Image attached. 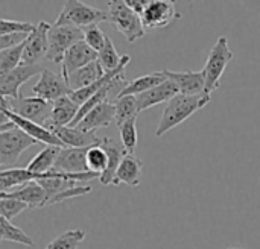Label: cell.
Wrapping results in <instances>:
<instances>
[{"instance_id":"7","label":"cell","mask_w":260,"mask_h":249,"mask_svg":"<svg viewBox=\"0 0 260 249\" xmlns=\"http://www.w3.org/2000/svg\"><path fill=\"white\" fill-rule=\"evenodd\" d=\"M178 18L175 3L171 0H148L145 11L140 15L145 32L168 27Z\"/></svg>"},{"instance_id":"13","label":"cell","mask_w":260,"mask_h":249,"mask_svg":"<svg viewBox=\"0 0 260 249\" xmlns=\"http://www.w3.org/2000/svg\"><path fill=\"white\" fill-rule=\"evenodd\" d=\"M166 78L172 81L180 94L183 96H203L206 88V78L203 70L201 72H172V70H163ZM206 96V94H204Z\"/></svg>"},{"instance_id":"4","label":"cell","mask_w":260,"mask_h":249,"mask_svg":"<svg viewBox=\"0 0 260 249\" xmlns=\"http://www.w3.org/2000/svg\"><path fill=\"white\" fill-rule=\"evenodd\" d=\"M107 14L108 21L128 40V43H134L146 33L140 17L125 3V0L108 2Z\"/></svg>"},{"instance_id":"27","label":"cell","mask_w":260,"mask_h":249,"mask_svg":"<svg viewBox=\"0 0 260 249\" xmlns=\"http://www.w3.org/2000/svg\"><path fill=\"white\" fill-rule=\"evenodd\" d=\"M120 61H122V56L117 53V50H116L111 38L107 35L104 47L98 52V62L101 64V67L104 68V72L108 73V72L116 70L120 65Z\"/></svg>"},{"instance_id":"30","label":"cell","mask_w":260,"mask_h":249,"mask_svg":"<svg viewBox=\"0 0 260 249\" xmlns=\"http://www.w3.org/2000/svg\"><path fill=\"white\" fill-rule=\"evenodd\" d=\"M85 161H87V169H88V172L96 173V175H99V176L105 172V169H107V166H108V157H107L105 151H104L99 145L88 148Z\"/></svg>"},{"instance_id":"8","label":"cell","mask_w":260,"mask_h":249,"mask_svg":"<svg viewBox=\"0 0 260 249\" xmlns=\"http://www.w3.org/2000/svg\"><path fill=\"white\" fill-rule=\"evenodd\" d=\"M9 110L15 113L17 116L37 123L40 126H44L49 122L50 113H52V103L47 100H43L40 97H23L20 94L15 100H8Z\"/></svg>"},{"instance_id":"15","label":"cell","mask_w":260,"mask_h":249,"mask_svg":"<svg viewBox=\"0 0 260 249\" xmlns=\"http://www.w3.org/2000/svg\"><path fill=\"white\" fill-rule=\"evenodd\" d=\"M114 103L105 100L87 113L75 128H79L85 132H96L99 128H108L114 122Z\"/></svg>"},{"instance_id":"3","label":"cell","mask_w":260,"mask_h":249,"mask_svg":"<svg viewBox=\"0 0 260 249\" xmlns=\"http://www.w3.org/2000/svg\"><path fill=\"white\" fill-rule=\"evenodd\" d=\"M101 21H108V14L102 9L88 6L79 0L64 2V8L55 20V26H73V27H88Z\"/></svg>"},{"instance_id":"5","label":"cell","mask_w":260,"mask_h":249,"mask_svg":"<svg viewBox=\"0 0 260 249\" xmlns=\"http://www.w3.org/2000/svg\"><path fill=\"white\" fill-rule=\"evenodd\" d=\"M84 40L82 29L73 26L50 24L47 32V55L46 59L53 64H61L66 52L78 41Z\"/></svg>"},{"instance_id":"18","label":"cell","mask_w":260,"mask_h":249,"mask_svg":"<svg viewBox=\"0 0 260 249\" xmlns=\"http://www.w3.org/2000/svg\"><path fill=\"white\" fill-rule=\"evenodd\" d=\"M50 131L64 148H91L99 145L101 141V138L96 137V132H85L79 128L62 126Z\"/></svg>"},{"instance_id":"12","label":"cell","mask_w":260,"mask_h":249,"mask_svg":"<svg viewBox=\"0 0 260 249\" xmlns=\"http://www.w3.org/2000/svg\"><path fill=\"white\" fill-rule=\"evenodd\" d=\"M98 61V52H94L84 40L75 43L64 55L62 62H61V76L64 78V81L67 79L69 75H72L73 72L88 65L90 62Z\"/></svg>"},{"instance_id":"34","label":"cell","mask_w":260,"mask_h":249,"mask_svg":"<svg viewBox=\"0 0 260 249\" xmlns=\"http://www.w3.org/2000/svg\"><path fill=\"white\" fill-rule=\"evenodd\" d=\"M82 33H84V41H85L94 52H99V50L104 47L107 35L101 30V27H98V24L84 27V29H82Z\"/></svg>"},{"instance_id":"6","label":"cell","mask_w":260,"mask_h":249,"mask_svg":"<svg viewBox=\"0 0 260 249\" xmlns=\"http://www.w3.org/2000/svg\"><path fill=\"white\" fill-rule=\"evenodd\" d=\"M38 145L37 140L20 131L18 128H11L0 134V169H11L18 161V157L29 148Z\"/></svg>"},{"instance_id":"28","label":"cell","mask_w":260,"mask_h":249,"mask_svg":"<svg viewBox=\"0 0 260 249\" xmlns=\"http://www.w3.org/2000/svg\"><path fill=\"white\" fill-rule=\"evenodd\" d=\"M84 239L85 233L82 230H69L55 237L44 249H78Z\"/></svg>"},{"instance_id":"19","label":"cell","mask_w":260,"mask_h":249,"mask_svg":"<svg viewBox=\"0 0 260 249\" xmlns=\"http://www.w3.org/2000/svg\"><path fill=\"white\" fill-rule=\"evenodd\" d=\"M79 105H76L69 96H64L52 103V113L49 117V131L55 128H62L72 125L75 117L78 116Z\"/></svg>"},{"instance_id":"24","label":"cell","mask_w":260,"mask_h":249,"mask_svg":"<svg viewBox=\"0 0 260 249\" xmlns=\"http://www.w3.org/2000/svg\"><path fill=\"white\" fill-rule=\"evenodd\" d=\"M37 180H38V175L30 173L26 167L24 169L11 167L6 170H0V193H8V190L17 186L23 187Z\"/></svg>"},{"instance_id":"38","label":"cell","mask_w":260,"mask_h":249,"mask_svg":"<svg viewBox=\"0 0 260 249\" xmlns=\"http://www.w3.org/2000/svg\"><path fill=\"white\" fill-rule=\"evenodd\" d=\"M5 100H6L5 97H0V126L11 123V122H9V119L6 117V114L3 113V103H5Z\"/></svg>"},{"instance_id":"33","label":"cell","mask_w":260,"mask_h":249,"mask_svg":"<svg viewBox=\"0 0 260 249\" xmlns=\"http://www.w3.org/2000/svg\"><path fill=\"white\" fill-rule=\"evenodd\" d=\"M24 210H29L26 204H23V202H20L17 199H11V198H6V196L0 195V216L3 219L11 222L14 218H17Z\"/></svg>"},{"instance_id":"26","label":"cell","mask_w":260,"mask_h":249,"mask_svg":"<svg viewBox=\"0 0 260 249\" xmlns=\"http://www.w3.org/2000/svg\"><path fill=\"white\" fill-rule=\"evenodd\" d=\"M114 123L119 126H122L125 122L137 119L139 116V110H137V102H136V96H123V97H117L114 102Z\"/></svg>"},{"instance_id":"11","label":"cell","mask_w":260,"mask_h":249,"mask_svg":"<svg viewBox=\"0 0 260 249\" xmlns=\"http://www.w3.org/2000/svg\"><path fill=\"white\" fill-rule=\"evenodd\" d=\"M32 94L35 97H40L43 100L53 103L55 100H58L64 96H69L70 90L61 75H56L52 70L44 68L40 73L38 82L32 87Z\"/></svg>"},{"instance_id":"41","label":"cell","mask_w":260,"mask_h":249,"mask_svg":"<svg viewBox=\"0 0 260 249\" xmlns=\"http://www.w3.org/2000/svg\"><path fill=\"white\" fill-rule=\"evenodd\" d=\"M229 249H241V248H229Z\"/></svg>"},{"instance_id":"23","label":"cell","mask_w":260,"mask_h":249,"mask_svg":"<svg viewBox=\"0 0 260 249\" xmlns=\"http://www.w3.org/2000/svg\"><path fill=\"white\" fill-rule=\"evenodd\" d=\"M165 81H168L165 72H154L151 75H143L139 76L136 79H133L131 82L126 84V87L123 90L119 91L117 97H123V96H139L151 88H155L157 85L163 84Z\"/></svg>"},{"instance_id":"1","label":"cell","mask_w":260,"mask_h":249,"mask_svg":"<svg viewBox=\"0 0 260 249\" xmlns=\"http://www.w3.org/2000/svg\"><path fill=\"white\" fill-rule=\"evenodd\" d=\"M210 102V96H183L178 94L168 102V106L163 111L160 123L155 129V135L161 137L175 126L181 125L184 120L192 117L195 113L203 110Z\"/></svg>"},{"instance_id":"16","label":"cell","mask_w":260,"mask_h":249,"mask_svg":"<svg viewBox=\"0 0 260 249\" xmlns=\"http://www.w3.org/2000/svg\"><path fill=\"white\" fill-rule=\"evenodd\" d=\"M178 94H180V91H178L177 85L168 79L163 84L157 85L155 88H151V90L136 96L137 110H139V113H142V111L152 108L155 105H160L163 102H169L171 99H174Z\"/></svg>"},{"instance_id":"40","label":"cell","mask_w":260,"mask_h":249,"mask_svg":"<svg viewBox=\"0 0 260 249\" xmlns=\"http://www.w3.org/2000/svg\"><path fill=\"white\" fill-rule=\"evenodd\" d=\"M0 240H3V231H2V228H0Z\"/></svg>"},{"instance_id":"37","label":"cell","mask_w":260,"mask_h":249,"mask_svg":"<svg viewBox=\"0 0 260 249\" xmlns=\"http://www.w3.org/2000/svg\"><path fill=\"white\" fill-rule=\"evenodd\" d=\"M125 3L140 17L142 12L145 11L146 5H148V0H125Z\"/></svg>"},{"instance_id":"9","label":"cell","mask_w":260,"mask_h":249,"mask_svg":"<svg viewBox=\"0 0 260 249\" xmlns=\"http://www.w3.org/2000/svg\"><path fill=\"white\" fill-rule=\"evenodd\" d=\"M50 24L40 21L34 26L32 32L27 35L23 47L21 64L23 65H40L47 55V32Z\"/></svg>"},{"instance_id":"25","label":"cell","mask_w":260,"mask_h":249,"mask_svg":"<svg viewBox=\"0 0 260 249\" xmlns=\"http://www.w3.org/2000/svg\"><path fill=\"white\" fill-rule=\"evenodd\" d=\"M62 148L59 146H46L37 157H34L30 160V163L27 164V170L34 175H44L47 172H50L55 166L56 157L59 154Z\"/></svg>"},{"instance_id":"31","label":"cell","mask_w":260,"mask_h":249,"mask_svg":"<svg viewBox=\"0 0 260 249\" xmlns=\"http://www.w3.org/2000/svg\"><path fill=\"white\" fill-rule=\"evenodd\" d=\"M136 120L137 119L128 120L122 126H119V131H120V143L125 148L126 154H129V155H134V152L137 149V141H139Z\"/></svg>"},{"instance_id":"36","label":"cell","mask_w":260,"mask_h":249,"mask_svg":"<svg viewBox=\"0 0 260 249\" xmlns=\"http://www.w3.org/2000/svg\"><path fill=\"white\" fill-rule=\"evenodd\" d=\"M29 33H9V35H2L0 37V52L8 50L11 47H15L21 43L26 41Z\"/></svg>"},{"instance_id":"39","label":"cell","mask_w":260,"mask_h":249,"mask_svg":"<svg viewBox=\"0 0 260 249\" xmlns=\"http://www.w3.org/2000/svg\"><path fill=\"white\" fill-rule=\"evenodd\" d=\"M11 128H14V125H12V123H8V125L0 126V134H2V132H5V131H8V129H11Z\"/></svg>"},{"instance_id":"22","label":"cell","mask_w":260,"mask_h":249,"mask_svg":"<svg viewBox=\"0 0 260 249\" xmlns=\"http://www.w3.org/2000/svg\"><path fill=\"white\" fill-rule=\"evenodd\" d=\"M104 75H105L104 68L101 67V64L98 61H94V62H90L88 65L73 72L72 75H69L66 82H67L70 93H73V91L90 87L91 84L98 82Z\"/></svg>"},{"instance_id":"2","label":"cell","mask_w":260,"mask_h":249,"mask_svg":"<svg viewBox=\"0 0 260 249\" xmlns=\"http://www.w3.org/2000/svg\"><path fill=\"white\" fill-rule=\"evenodd\" d=\"M233 58L235 55L229 46L227 37H219L216 43L213 44V47L210 49L206 65L203 68V73L206 78V88H204L206 96H212V93L219 88L221 78Z\"/></svg>"},{"instance_id":"10","label":"cell","mask_w":260,"mask_h":249,"mask_svg":"<svg viewBox=\"0 0 260 249\" xmlns=\"http://www.w3.org/2000/svg\"><path fill=\"white\" fill-rule=\"evenodd\" d=\"M46 67L40 65H18L17 68L0 73V97H11L12 100L20 97V87L35 75H40Z\"/></svg>"},{"instance_id":"17","label":"cell","mask_w":260,"mask_h":249,"mask_svg":"<svg viewBox=\"0 0 260 249\" xmlns=\"http://www.w3.org/2000/svg\"><path fill=\"white\" fill-rule=\"evenodd\" d=\"M99 146L105 151V154L108 157V166H107L105 172L99 176V181H101L102 186H113L117 167H119L122 158L126 155V151H125V148L122 146L120 141H116V140L108 138V137L101 138Z\"/></svg>"},{"instance_id":"35","label":"cell","mask_w":260,"mask_h":249,"mask_svg":"<svg viewBox=\"0 0 260 249\" xmlns=\"http://www.w3.org/2000/svg\"><path fill=\"white\" fill-rule=\"evenodd\" d=\"M35 24L27 21H17V20H6L0 18V37L9 33H30Z\"/></svg>"},{"instance_id":"21","label":"cell","mask_w":260,"mask_h":249,"mask_svg":"<svg viewBox=\"0 0 260 249\" xmlns=\"http://www.w3.org/2000/svg\"><path fill=\"white\" fill-rule=\"evenodd\" d=\"M0 195L26 204L29 210L43 208V207H46V201H47V195H46L44 189L37 181H32L15 192H8V193H0Z\"/></svg>"},{"instance_id":"20","label":"cell","mask_w":260,"mask_h":249,"mask_svg":"<svg viewBox=\"0 0 260 249\" xmlns=\"http://www.w3.org/2000/svg\"><path fill=\"white\" fill-rule=\"evenodd\" d=\"M142 170H143V161L136 158L134 155L126 154L117 167L113 186L126 184L129 187H137L142 181Z\"/></svg>"},{"instance_id":"29","label":"cell","mask_w":260,"mask_h":249,"mask_svg":"<svg viewBox=\"0 0 260 249\" xmlns=\"http://www.w3.org/2000/svg\"><path fill=\"white\" fill-rule=\"evenodd\" d=\"M0 228L3 231V240L18 243L23 246H35V242L30 236H27L23 230L17 228L15 225H12L9 221L3 219L2 216H0Z\"/></svg>"},{"instance_id":"14","label":"cell","mask_w":260,"mask_h":249,"mask_svg":"<svg viewBox=\"0 0 260 249\" xmlns=\"http://www.w3.org/2000/svg\"><path fill=\"white\" fill-rule=\"evenodd\" d=\"M87 151L88 148H62L52 170L61 173H87Z\"/></svg>"},{"instance_id":"32","label":"cell","mask_w":260,"mask_h":249,"mask_svg":"<svg viewBox=\"0 0 260 249\" xmlns=\"http://www.w3.org/2000/svg\"><path fill=\"white\" fill-rule=\"evenodd\" d=\"M23 47H24V43L0 52V73H8V72L17 68L18 65H21Z\"/></svg>"}]
</instances>
